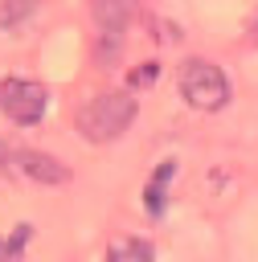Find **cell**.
Wrapping results in <instances>:
<instances>
[{"mask_svg":"<svg viewBox=\"0 0 258 262\" xmlns=\"http://www.w3.org/2000/svg\"><path fill=\"white\" fill-rule=\"evenodd\" d=\"M156 74H160V66H156V61H143V66H135V70L127 74V82H131V86H152Z\"/></svg>","mask_w":258,"mask_h":262,"instance_id":"11","label":"cell"},{"mask_svg":"<svg viewBox=\"0 0 258 262\" xmlns=\"http://www.w3.org/2000/svg\"><path fill=\"white\" fill-rule=\"evenodd\" d=\"M45 106H49V90L41 82H33V78H4L0 82V111L12 123L33 127V123H41Z\"/></svg>","mask_w":258,"mask_h":262,"instance_id":"3","label":"cell"},{"mask_svg":"<svg viewBox=\"0 0 258 262\" xmlns=\"http://www.w3.org/2000/svg\"><path fill=\"white\" fill-rule=\"evenodd\" d=\"M41 0H4V8H0V25H20V20H29L33 16V8H37Z\"/></svg>","mask_w":258,"mask_h":262,"instance_id":"8","label":"cell"},{"mask_svg":"<svg viewBox=\"0 0 258 262\" xmlns=\"http://www.w3.org/2000/svg\"><path fill=\"white\" fill-rule=\"evenodd\" d=\"M119 53H123V37H119V33H102V37H98L94 57H98V61H115Z\"/></svg>","mask_w":258,"mask_h":262,"instance_id":"10","label":"cell"},{"mask_svg":"<svg viewBox=\"0 0 258 262\" xmlns=\"http://www.w3.org/2000/svg\"><path fill=\"white\" fill-rule=\"evenodd\" d=\"M12 168H16L20 176L37 180V184H66V180H70V168H66L57 156H49V151H33V147L12 151Z\"/></svg>","mask_w":258,"mask_h":262,"instance_id":"4","label":"cell"},{"mask_svg":"<svg viewBox=\"0 0 258 262\" xmlns=\"http://www.w3.org/2000/svg\"><path fill=\"white\" fill-rule=\"evenodd\" d=\"M246 37H250V41H254V45H258V16H254V20H250V29H246Z\"/></svg>","mask_w":258,"mask_h":262,"instance_id":"12","label":"cell"},{"mask_svg":"<svg viewBox=\"0 0 258 262\" xmlns=\"http://www.w3.org/2000/svg\"><path fill=\"white\" fill-rule=\"evenodd\" d=\"M106 262H156V254L143 237H115L106 246Z\"/></svg>","mask_w":258,"mask_h":262,"instance_id":"7","label":"cell"},{"mask_svg":"<svg viewBox=\"0 0 258 262\" xmlns=\"http://www.w3.org/2000/svg\"><path fill=\"white\" fill-rule=\"evenodd\" d=\"M29 225H16L12 233H8V242H0V262H20V250H25V242H29Z\"/></svg>","mask_w":258,"mask_h":262,"instance_id":"9","label":"cell"},{"mask_svg":"<svg viewBox=\"0 0 258 262\" xmlns=\"http://www.w3.org/2000/svg\"><path fill=\"white\" fill-rule=\"evenodd\" d=\"M131 123H135V98L131 94H98L86 106H78V115H74V127L90 143H111Z\"/></svg>","mask_w":258,"mask_h":262,"instance_id":"1","label":"cell"},{"mask_svg":"<svg viewBox=\"0 0 258 262\" xmlns=\"http://www.w3.org/2000/svg\"><path fill=\"white\" fill-rule=\"evenodd\" d=\"M180 94L197 111H221L229 102V78L221 66H213L205 57H188L180 66Z\"/></svg>","mask_w":258,"mask_h":262,"instance_id":"2","label":"cell"},{"mask_svg":"<svg viewBox=\"0 0 258 262\" xmlns=\"http://www.w3.org/2000/svg\"><path fill=\"white\" fill-rule=\"evenodd\" d=\"M172 176H176V160H164V164L152 172V180H147V188H143V209H147V217H160V213H164Z\"/></svg>","mask_w":258,"mask_h":262,"instance_id":"6","label":"cell"},{"mask_svg":"<svg viewBox=\"0 0 258 262\" xmlns=\"http://www.w3.org/2000/svg\"><path fill=\"white\" fill-rule=\"evenodd\" d=\"M139 12V0H90V16L102 33H123Z\"/></svg>","mask_w":258,"mask_h":262,"instance_id":"5","label":"cell"}]
</instances>
